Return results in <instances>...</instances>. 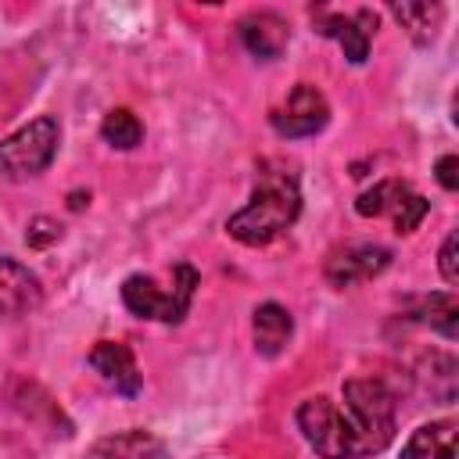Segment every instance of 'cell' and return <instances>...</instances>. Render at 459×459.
Listing matches in <instances>:
<instances>
[{
  "label": "cell",
  "mask_w": 459,
  "mask_h": 459,
  "mask_svg": "<svg viewBox=\"0 0 459 459\" xmlns=\"http://www.w3.org/2000/svg\"><path fill=\"white\" fill-rule=\"evenodd\" d=\"M402 459H455V423L452 420L423 423L405 441Z\"/></svg>",
  "instance_id": "cell-13"
},
{
  "label": "cell",
  "mask_w": 459,
  "mask_h": 459,
  "mask_svg": "<svg viewBox=\"0 0 459 459\" xmlns=\"http://www.w3.org/2000/svg\"><path fill=\"white\" fill-rule=\"evenodd\" d=\"M355 212L366 215V219L387 215L398 233H412L423 222V215L430 212V201L423 194H416L405 179H380L366 194H359Z\"/></svg>",
  "instance_id": "cell-5"
},
{
  "label": "cell",
  "mask_w": 459,
  "mask_h": 459,
  "mask_svg": "<svg viewBox=\"0 0 459 459\" xmlns=\"http://www.w3.org/2000/svg\"><path fill=\"white\" fill-rule=\"evenodd\" d=\"M298 427L323 459H366L394 437V398L373 377L341 387V402L316 394L298 405Z\"/></svg>",
  "instance_id": "cell-1"
},
{
  "label": "cell",
  "mask_w": 459,
  "mask_h": 459,
  "mask_svg": "<svg viewBox=\"0 0 459 459\" xmlns=\"http://www.w3.org/2000/svg\"><path fill=\"white\" fill-rule=\"evenodd\" d=\"M86 459H165V448L143 430H126V434L97 441Z\"/></svg>",
  "instance_id": "cell-14"
},
{
  "label": "cell",
  "mask_w": 459,
  "mask_h": 459,
  "mask_svg": "<svg viewBox=\"0 0 459 459\" xmlns=\"http://www.w3.org/2000/svg\"><path fill=\"white\" fill-rule=\"evenodd\" d=\"M269 122H273V129H276L280 136H287V140L316 136V133L330 122V104H326V97H323L312 82H298V86L287 93V100H283L280 108H273Z\"/></svg>",
  "instance_id": "cell-6"
},
{
  "label": "cell",
  "mask_w": 459,
  "mask_h": 459,
  "mask_svg": "<svg viewBox=\"0 0 459 459\" xmlns=\"http://www.w3.org/2000/svg\"><path fill=\"white\" fill-rule=\"evenodd\" d=\"M298 212H301L298 176L287 165H280V161H262L247 204L230 215L226 230L240 244L258 247V244H269L280 233H287L294 226Z\"/></svg>",
  "instance_id": "cell-2"
},
{
  "label": "cell",
  "mask_w": 459,
  "mask_h": 459,
  "mask_svg": "<svg viewBox=\"0 0 459 459\" xmlns=\"http://www.w3.org/2000/svg\"><path fill=\"white\" fill-rule=\"evenodd\" d=\"M57 140H61V129L50 115L22 126L18 133H11L7 140H0V176L4 179H29V176H39L54 154H57Z\"/></svg>",
  "instance_id": "cell-4"
},
{
  "label": "cell",
  "mask_w": 459,
  "mask_h": 459,
  "mask_svg": "<svg viewBox=\"0 0 459 459\" xmlns=\"http://www.w3.org/2000/svg\"><path fill=\"white\" fill-rule=\"evenodd\" d=\"M237 29H240L244 47H247L255 57H262V61L280 57L283 47H287V39H290L287 22H283L280 14H273V11H255V14H247Z\"/></svg>",
  "instance_id": "cell-11"
},
{
  "label": "cell",
  "mask_w": 459,
  "mask_h": 459,
  "mask_svg": "<svg viewBox=\"0 0 459 459\" xmlns=\"http://www.w3.org/2000/svg\"><path fill=\"white\" fill-rule=\"evenodd\" d=\"M251 330H255V348H258V355L276 359V355L287 348L290 333H294V319H290V312H287L283 305L265 301V305L255 308Z\"/></svg>",
  "instance_id": "cell-12"
},
{
  "label": "cell",
  "mask_w": 459,
  "mask_h": 459,
  "mask_svg": "<svg viewBox=\"0 0 459 459\" xmlns=\"http://www.w3.org/2000/svg\"><path fill=\"white\" fill-rule=\"evenodd\" d=\"M43 298V287L36 280V273H29V265L0 255V323L25 316L29 308H36Z\"/></svg>",
  "instance_id": "cell-9"
},
{
  "label": "cell",
  "mask_w": 459,
  "mask_h": 459,
  "mask_svg": "<svg viewBox=\"0 0 459 459\" xmlns=\"http://www.w3.org/2000/svg\"><path fill=\"white\" fill-rule=\"evenodd\" d=\"M441 276L445 283H459V265H455V233L445 237L441 244Z\"/></svg>",
  "instance_id": "cell-18"
},
{
  "label": "cell",
  "mask_w": 459,
  "mask_h": 459,
  "mask_svg": "<svg viewBox=\"0 0 459 459\" xmlns=\"http://www.w3.org/2000/svg\"><path fill=\"white\" fill-rule=\"evenodd\" d=\"M437 183H441L445 190H455V186H459V158H455V154H445V158L437 161Z\"/></svg>",
  "instance_id": "cell-19"
},
{
  "label": "cell",
  "mask_w": 459,
  "mask_h": 459,
  "mask_svg": "<svg viewBox=\"0 0 459 459\" xmlns=\"http://www.w3.org/2000/svg\"><path fill=\"white\" fill-rule=\"evenodd\" d=\"M100 136H104L111 147H118V151H133V147L143 140V126H140V118H136L129 108H115V111L104 115Z\"/></svg>",
  "instance_id": "cell-17"
},
{
  "label": "cell",
  "mask_w": 459,
  "mask_h": 459,
  "mask_svg": "<svg viewBox=\"0 0 459 459\" xmlns=\"http://www.w3.org/2000/svg\"><path fill=\"white\" fill-rule=\"evenodd\" d=\"M391 265V251L380 244H348L341 251H333L326 258V280L333 287H351L362 280H373L377 273H384Z\"/></svg>",
  "instance_id": "cell-8"
},
{
  "label": "cell",
  "mask_w": 459,
  "mask_h": 459,
  "mask_svg": "<svg viewBox=\"0 0 459 459\" xmlns=\"http://www.w3.org/2000/svg\"><path fill=\"white\" fill-rule=\"evenodd\" d=\"M420 319H423L430 330H437L441 337L455 341V333H459V301H455V294L441 290V294H430V298H423Z\"/></svg>",
  "instance_id": "cell-16"
},
{
  "label": "cell",
  "mask_w": 459,
  "mask_h": 459,
  "mask_svg": "<svg viewBox=\"0 0 459 459\" xmlns=\"http://www.w3.org/2000/svg\"><path fill=\"white\" fill-rule=\"evenodd\" d=\"M90 366L126 398H133L143 384V377L136 369V359H133L129 344H122V341H97L93 351H90Z\"/></svg>",
  "instance_id": "cell-10"
},
{
  "label": "cell",
  "mask_w": 459,
  "mask_h": 459,
  "mask_svg": "<svg viewBox=\"0 0 459 459\" xmlns=\"http://www.w3.org/2000/svg\"><path fill=\"white\" fill-rule=\"evenodd\" d=\"M194 287H197V269L179 262L172 269L169 283H158L147 273H133L122 283V301L133 316L140 319H158V323H179L194 301Z\"/></svg>",
  "instance_id": "cell-3"
},
{
  "label": "cell",
  "mask_w": 459,
  "mask_h": 459,
  "mask_svg": "<svg viewBox=\"0 0 459 459\" xmlns=\"http://www.w3.org/2000/svg\"><path fill=\"white\" fill-rule=\"evenodd\" d=\"M316 32H323L326 39H337L344 57L351 65H362L369 57V39L377 32V14L373 11H355V14H330L319 11L316 14Z\"/></svg>",
  "instance_id": "cell-7"
},
{
  "label": "cell",
  "mask_w": 459,
  "mask_h": 459,
  "mask_svg": "<svg viewBox=\"0 0 459 459\" xmlns=\"http://www.w3.org/2000/svg\"><path fill=\"white\" fill-rule=\"evenodd\" d=\"M391 14L398 18L402 29L412 32V39L427 43V39L434 36V29L441 25L445 7H441V4H391Z\"/></svg>",
  "instance_id": "cell-15"
}]
</instances>
